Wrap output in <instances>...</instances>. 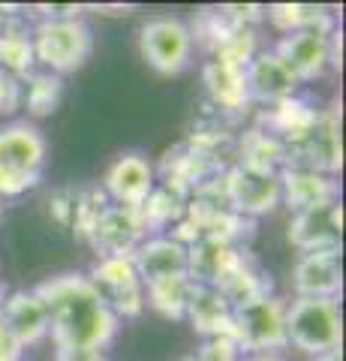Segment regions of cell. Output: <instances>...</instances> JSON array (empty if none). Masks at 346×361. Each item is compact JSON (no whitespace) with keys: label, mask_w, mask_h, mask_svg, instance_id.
<instances>
[{"label":"cell","mask_w":346,"mask_h":361,"mask_svg":"<svg viewBox=\"0 0 346 361\" xmlns=\"http://www.w3.org/2000/svg\"><path fill=\"white\" fill-rule=\"evenodd\" d=\"M265 18L274 30H280L283 37L295 30H338V18H334L326 6H314V4H274L265 9Z\"/></svg>","instance_id":"obj_27"},{"label":"cell","mask_w":346,"mask_h":361,"mask_svg":"<svg viewBox=\"0 0 346 361\" xmlns=\"http://www.w3.org/2000/svg\"><path fill=\"white\" fill-rule=\"evenodd\" d=\"M190 289H193V280L187 274L151 280V283H144V307L157 310L166 319H184Z\"/></svg>","instance_id":"obj_29"},{"label":"cell","mask_w":346,"mask_h":361,"mask_svg":"<svg viewBox=\"0 0 346 361\" xmlns=\"http://www.w3.org/2000/svg\"><path fill=\"white\" fill-rule=\"evenodd\" d=\"M316 118H319V109L310 103L307 97L295 94V97L283 99V103L265 106L259 111V123H256V127H262L265 133L277 135V139H280L289 148V145H295L301 135L314 127Z\"/></svg>","instance_id":"obj_20"},{"label":"cell","mask_w":346,"mask_h":361,"mask_svg":"<svg viewBox=\"0 0 346 361\" xmlns=\"http://www.w3.org/2000/svg\"><path fill=\"white\" fill-rule=\"evenodd\" d=\"M4 30H6V16L0 13V39H4Z\"/></svg>","instance_id":"obj_38"},{"label":"cell","mask_w":346,"mask_h":361,"mask_svg":"<svg viewBox=\"0 0 346 361\" xmlns=\"http://www.w3.org/2000/svg\"><path fill=\"white\" fill-rule=\"evenodd\" d=\"M232 341L241 355L253 353H283L286 341V301L277 295H262L232 310Z\"/></svg>","instance_id":"obj_5"},{"label":"cell","mask_w":346,"mask_h":361,"mask_svg":"<svg viewBox=\"0 0 346 361\" xmlns=\"http://www.w3.org/2000/svg\"><path fill=\"white\" fill-rule=\"evenodd\" d=\"M314 361H343V353H340V349H334V353H326V355H316Z\"/></svg>","instance_id":"obj_37"},{"label":"cell","mask_w":346,"mask_h":361,"mask_svg":"<svg viewBox=\"0 0 346 361\" xmlns=\"http://www.w3.org/2000/svg\"><path fill=\"white\" fill-rule=\"evenodd\" d=\"M235 163L256 172L280 175V169L286 166V145L262 127H250L235 139Z\"/></svg>","instance_id":"obj_25"},{"label":"cell","mask_w":346,"mask_h":361,"mask_svg":"<svg viewBox=\"0 0 346 361\" xmlns=\"http://www.w3.org/2000/svg\"><path fill=\"white\" fill-rule=\"evenodd\" d=\"M214 289L232 304V310H235L241 304H250L262 295H271V274L256 262V256L250 250H244L241 259L232 265V271Z\"/></svg>","instance_id":"obj_23"},{"label":"cell","mask_w":346,"mask_h":361,"mask_svg":"<svg viewBox=\"0 0 346 361\" xmlns=\"http://www.w3.org/2000/svg\"><path fill=\"white\" fill-rule=\"evenodd\" d=\"M33 70H37V58H33L30 25L21 16H6V30L0 39V73L25 82Z\"/></svg>","instance_id":"obj_26"},{"label":"cell","mask_w":346,"mask_h":361,"mask_svg":"<svg viewBox=\"0 0 346 361\" xmlns=\"http://www.w3.org/2000/svg\"><path fill=\"white\" fill-rule=\"evenodd\" d=\"M187 202H190V190L175 184V180L157 178L151 196L144 199L142 208H139V220L144 226V235H166L184 217Z\"/></svg>","instance_id":"obj_22"},{"label":"cell","mask_w":346,"mask_h":361,"mask_svg":"<svg viewBox=\"0 0 346 361\" xmlns=\"http://www.w3.org/2000/svg\"><path fill=\"white\" fill-rule=\"evenodd\" d=\"M85 277L94 283L99 298L118 319H139L144 313V286L132 265V256L97 259Z\"/></svg>","instance_id":"obj_7"},{"label":"cell","mask_w":346,"mask_h":361,"mask_svg":"<svg viewBox=\"0 0 346 361\" xmlns=\"http://www.w3.org/2000/svg\"><path fill=\"white\" fill-rule=\"evenodd\" d=\"M109 205H111V202H109V196L103 193V187H99V184H85V187H79V190H75V214H73L70 232H73L79 241L87 244V238H91L94 226H97V220H99V214H103Z\"/></svg>","instance_id":"obj_30"},{"label":"cell","mask_w":346,"mask_h":361,"mask_svg":"<svg viewBox=\"0 0 346 361\" xmlns=\"http://www.w3.org/2000/svg\"><path fill=\"white\" fill-rule=\"evenodd\" d=\"M139 51L144 63L160 75H178L184 73L193 61L196 42L190 25L172 16H154L139 30Z\"/></svg>","instance_id":"obj_6"},{"label":"cell","mask_w":346,"mask_h":361,"mask_svg":"<svg viewBox=\"0 0 346 361\" xmlns=\"http://www.w3.org/2000/svg\"><path fill=\"white\" fill-rule=\"evenodd\" d=\"M4 82H6V75L0 73V103H4Z\"/></svg>","instance_id":"obj_39"},{"label":"cell","mask_w":346,"mask_h":361,"mask_svg":"<svg viewBox=\"0 0 346 361\" xmlns=\"http://www.w3.org/2000/svg\"><path fill=\"white\" fill-rule=\"evenodd\" d=\"M46 135L33 121H13L0 127V199H16L42 180Z\"/></svg>","instance_id":"obj_2"},{"label":"cell","mask_w":346,"mask_h":361,"mask_svg":"<svg viewBox=\"0 0 346 361\" xmlns=\"http://www.w3.org/2000/svg\"><path fill=\"white\" fill-rule=\"evenodd\" d=\"M63 97V78L46 73V70H33L25 82H21V106L27 109L30 118H49L58 111Z\"/></svg>","instance_id":"obj_28"},{"label":"cell","mask_w":346,"mask_h":361,"mask_svg":"<svg viewBox=\"0 0 346 361\" xmlns=\"http://www.w3.org/2000/svg\"><path fill=\"white\" fill-rule=\"evenodd\" d=\"M0 211H4V199H0Z\"/></svg>","instance_id":"obj_42"},{"label":"cell","mask_w":346,"mask_h":361,"mask_svg":"<svg viewBox=\"0 0 346 361\" xmlns=\"http://www.w3.org/2000/svg\"><path fill=\"white\" fill-rule=\"evenodd\" d=\"M331 33L334 30H316V27L295 30L280 37L271 49L280 54L289 70L295 73V78L304 85L326 75V70L331 66Z\"/></svg>","instance_id":"obj_11"},{"label":"cell","mask_w":346,"mask_h":361,"mask_svg":"<svg viewBox=\"0 0 346 361\" xmlns=\"http://www.w3.org/2000/svg\"><path fill=\"white\" fill-rule=\"evenodd\" d=\"M54 361H106L99 349H73V346H58L54 349Z\"/></svg>","instance_id":"obj_35"},{"label":"cell","mask_w":346,"mask_h":361,"mask_svg":"<svg viewBox=\"0 0 346 361\" xmlns=\"http://www.w3.org/2000/svg\"><path fill=\"white\" fill-rule=\"evenodd\" d=\"M289 244L298 253H322L340 250L343 244V205H322L301 211L289 220Z\"/></svg>","instance_id":"obj_12"},{"label":"cell","mask_w":346,"mask_h":361,"mask_svg":"<svg viewBox=\"0 0 346 361\" xmlns=\"http://www.w3.org/2000/svg\"><path fill=\"white\" fill-rule=\"evenodd\" d=\"M202 85H205L211 106L223 111V115H244V111L253 106L250 90H247V75H244V70H238V66H229L217 58L205 61Z\"/></svg>","instance_id":"obj_18"},{"label":"cell","mask_w":346,"mask_h":361,"mask_svg":"<svg viewBox=\"0 0 346 361\" xmlns=\"http://www.w3.org/2000/svg\"><path fill=\"white\" fill-rule=\"evenodd\" d=\"M184 319H190L196 334L205 337H232V304L214 286L193 283L187 298Z\"/></svg>","instance_id":"obj_21"},{"label":"cell","mask_w":346,"mask_h":361,"mask_svg":"<svg viewBox=\"0 0 346 361\" xmlns=\"http://www.w3.org/2000/svg\"><path fill=\"white\" fill-rule=\"evenodd\" d=\"M223 193H226L232 211H238L247 220H256L280 205V175L256 172V169L235 163L223 172Z\"/></svg>","instance_id":"obj_9"},{"label":"cell","mask_w":346,"mask_h":361,"mask_svg":"<svg viewBox=\"0 0 346 361\" xmlns=\"http://www.w3.org/2000/svg\"><path fill=\"white\" fill-rule=\"evenodd\" d=\"M144 238H148V235H144V226L139 220L136 208L109 205L99 214L87 244L94 247L97 259H109V256H132Z\"/></svg>","instance_id":"obj_13"},{"label":"cell","mask_w":346,"mask_h":361,"mask_svg":"<svg viewBox=\"0 0 346 361\" xmlns=\"http://www.w3.org/2000/svg\"><path fill=\"white\" fill-rule=\"evenodd\" d=\"M286 166H304L322 175L338 178L343 166V145H340V115L334 109H319L316 123L310 127L295 145L286 148Z\"/></svg>","instance_id":"obj_8"},{"label":"cell","mask_w":346,"mask_h":361,"mask_svg":"<svg viewBox=\"0 0 346 361\" xmlns=\"http://www.w3.org/2000/svg\"><path fill=\"white\" fill-rule=\"evenodd\" d=\"M0 361H25V346L9 334L4 322H0Z\"/></svg>","instance_id":"obj_34"},{"label":"cell","mask_w":346,"mask_h":361,"mask_svg":"<svg viewBox=\"0 0 346 361\" xmlns=\"http://www.w3.org/2000/svg\"><path fill=\"white\" fill-rule=\"evenodd\" d=\"M280 202L292 214L334 205L340 202V180L334 175H322L304 166H283L280 169Z\"/></svg>","instance_id":"obj_14"},{"label":"cell","mask_w":346,"mask_h":361,"mask_svg":"<svg viewBox=\"0 0 346 361\" xmlns=\"http://www.w3.org/2000/svg\"><path fill=\"white\" fill-rule=\"evenodd\" d=\"M37 295L49 310V337L58 346L103 349L115 341L121 319L106 307L99 292L85 274H61L37 286Z\"/></svg>","instance_id":"obj_1"},{"label":"cell","mask_w":346,"mask_h":361,"mask_svg":"<svg viewBox=\"0 0 346 361\" xmlns=\"http://www.w3.org/2000/svg\"><path fill=\"white\" fill-rule=\"evenodd\" d=\"M154 184H157L154 163L139 151H127L106 169L99 187H103V193L109 196L111 205H124V208L139 211L142 202L151 196Z\"/></svg>","instance_id":"obj_10"},{"label":"cell","mask_w":346,"mask_h":361,"mask_svg":"<svg viewBox=\"0 0 346 361\" xmlns=\"http://www.w3.org/2000/svg\"><path fill=\"white\" fill-rule=\"evenodd\" d=\"M286 341L307 355H326L340 349L343 319L338 298H295L286 304Z\"/></svg>","instance_id":"obj_4"},{"label":"cell","mask_w":346,"mask_h":361,"mask_svg":"<svg viewBox=\"0 0 346 361\" xmlns=\"http://www.w3.org/2000/svg\"><path fill=\"white\" fill-rule=\"evenodd\" d=\"M259 51H262V45H259V37H256V27H238L211 58H217L229 66H238V70H247V63Z\"/></svg>","instance_id":"obj_31"},{"label":"cell","mask_w":346,"mask_h":361,"mask_svg":"<svg viewBox=\"0 0 346 361\" xmlns=\"http://www.w3.org/2000/svg\"><path fill=\"white\" fill-rule=\"evenodd\" d=\"M241 361H286L283 353H253V355H244Z\"/></svg>","instance_id":"obj_36"},{"label":"cell","mask_w":346,"mask_h":361,"mask_svg":"<svg viewBox=\"0 0 346 361\" xmlns=\"http://www.w3.org/2000/svg\"><path fill=\"white\" fill-rule=\"evenodd\" d=\"M196 361H241V349L232 337H205L202 346L193 353Z\"/></svg>","instance_id":"obj_32"},{"label":"cell","mask_w":346,"mask_h":361,"mask_svg":"<svg viewBox=\"0 0 346 361\" xmlns=\"http://www.w3.org/2000/svg\"><path fill=\"white\" fill-rule=\"evenodd\" d=\"M33 58L46 73L70 75L91 61L94 30L85 18H61V21H37L30 27Z\"/></svg>","instance_id":"obj_3"},{"label":"cell","mask_w":346,"mask_h":361,"mask_svg":"<svg viewBox=\"0 0 346 361\" xmlns=\"http://www.w3.org/2000/svg\"><path fill=\"white\" fill-rule=\"evenodd\" d=\"M247 247H232V244H220L202 238L187 250V277L193 283H205V286H217L223 277L232 271V265L241 259V253Z\"/></svg>","instance_id":"obj_24"},{"label":"cell","mask_w":346,"mask_h":361,"mask_svg":"<svg viewBox=\"0 0 346 361\" xmlns=\"http://www.w3.org/2000/svg\"><path fill=\"white\" fill-rule=\"evenodd\" d=\"M0 322L9 329V334L16 337L21 346H37L49 337V310L42 298L37 295V289H16L9 292L4 301V313H0Z\"/></svg>","instance_id":"obj_17"},{"label":"cell","mask_w":346,"mask_h":361,"mask_svg":"<svg viewBox=\"0 0 346 361\" xmlns=\"http://www.w3.org/2000/svg\"><path fill=\"white\" fill-rule=\"evenodd\" d=\"M4 301H6V295H4V286H0V313H4Z\"/></svg>","instance_id":"obj_40"},{"label":"cell","mask_w":346,"mask_h":361,"mask_svg":"<svg viewBox=\"0 0 346 361\" xmlns=\"http://www.w3.org/2000/svg\"><path fill=\"white\" fill-rule=\"evenodd\" d=\"M132 265L139 271L142 286L151 280L187 274V247L178 244L172 235H148L132 253Z\"/></svg>","instance_id":"obj_19"},{"label":"cell","mask_w":346,"mask_h":361,"mask_svg":"<svg viewBox=\"0 0 346 361\" xmlns=\"http://www.w3.org/2000/svg\"><path fill=\"white\" fill-rule=\"evenodd\" d=\"M244 75H247V90H250L253 103L274 106V103H283V99L301 94V82L274 49H262L247 63Z\"/></svg>","instance_id":"obj_15"},{"label":"cell","mask_w":346,"mask_h":361,"mask_svg":"<svg viewBox=\"0 0 346 361\" xmlns=\"http://www.w3.org/2000/svg\"><path fill=\"white\" fill-rule=\"evenodd\" d=\"M75 190L79 187H61L54 190L49 199V214L54 217V223H61L63 229L73 226V214H75Z\"/></svg>","instance_id":"obj_33"},{"label":"cell","mask_w":346,"mask_h":361,"mask_svg":"<svg viewBox=\"0 0 346 361\" xmlns=\"http://www.w3.org/2000/svg\"><path fill=\"white\" fill-rule=\"evenodd\" d=\"M181 361H196V358H193V355H187V358H181Z\"/></svg>","instance_id":"obj_41"},{"label":"cell","mask_w":346,"mask_h":361,"mask_svg":"<svg viewBox=\"0 0 346 361\" xmlns=\"http://www.w3.org/2000/svg\"><path fill=\"white\" fill-rule=\"evenodd\" d=\"M295 298H338L343 289L340 250L301 253L292 268Z\"/></svg>","instance_id":"obj_16"}]
</instances>
